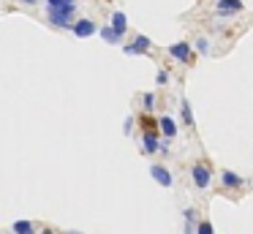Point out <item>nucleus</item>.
Listing matches in <instances>:
<instances>
[{
	"label": "nucleus",
	"mask_w": 253,
	"mask_h": 234,
	"mask_svg": "<svg viewBox=\"0 0 253 234\" xmlns=\"http://www.w3.org/2000/svg\"><path fill=\"white\" fill-rule=\"evenodd\" d=\"M74 14H77V3L74 0H46V19L57 30H71Z\"/></svg>",
	"instance_id": "f257e3e1"
},
{
	"label": "nucleus",
	"mask_w": 253,
	"mask_h": 234,
	"mask_svg": "<svg viewBox=\"0 0 253 234\" xmlns=\"http://www.w3.org/2000/svg\"><path fill=\"white\" fill-rule=\"evenodd\" d=\"M71 30H74V36H79V38H90V36L98 33V25H95L93 19H79L71 25Z\"/></svg>",
	"instance_id": "f03ea898"
},
{
	"label": "nucleus",
	"mask_w": 253,
	"mask_h": 234,
	"mask_svg": "<svg viewBox=\"0 0 253 234\" xmlns=\"http://www.w3.org/2000/svg\"><path fill=\"white\" fill-rule=\"evenodd\" d=\"M150 174H153V180H155V183H161L164 188H171V185H174L171 172H169V169H164V166H158V163H155V166H150Z\"/></svg>",
	"instance_id": "7ed1b4c3"
},
{
	"label": "nucleus",
	"mask_w": 253,
	"mask_h": 234,
	"mask_svg": "<svg viewBox=\"0 0 253 234\" xmlns=\"http://www.w3.org/2000/svg\"><path fill=\"white\" fill-rule=\"evenodd\" d=\"M215 11H218L220 16L240 14V11H242V0H218V5H215Z\"/></svg>",
	"instance_id": "20e7f679"
},
{
	"label": "nucleus",
	"mask_w": 253,
	"mask_h": 234,
	"mask_svg": "<svg viewBox=\"0 0 253 234\" xmlns=\"http://www.w3.org/2000/svg\"><path fill=\"white\" fill-rule=\"evenodd\" d=\"M147 49H150V38L147 36H136L126 49H123V52H126V54H144Z\"/></svg>",
	"instance_id": "39448f33"
},
{
	"label": "nucleus",
	"mask_w": 253,
	"mask_h": 234,
	"mask_svg": "<svg viewBox=\"0 0 253 234\" xmlns=\"http://www.w3.org/2000/svg\"><path fill=\"white\" fill-rule=\"evenodd\" d=\"M191 174H193V185H196V188H207V185H210V169L207 166L196 163Z\"/></svg>",
	"instance_id": "423d86ee"
},
{
	"label": "nucleus",
	"mask_w": 253,
	"mask_h": 234,
	"mask_svg": "<svg viewBox=\"0 0 253 234\" xmlns=\"http://www.w3.org/2000/svg\"><path fill=\"white\" fill-rule=\"evenodd\" d=\"M158 125H161V131H164V136H166V139H174V136H177V123H174L171 117L161 114V117H158Z\"/></svg>",
	"instance_id": "0eeeda50"
},
{
	"label": "nucleus",
	"mask_w": 253,
	"mask_h": 234,
	"mask_svg": "<svg viewBox=\"0 0 253 234\" xmlns=\"http://www.w3.org/2000/svg\"><path fill=\"white\" fill-rule=\"evenodd\" d=\"M169 54L177 60H182V63H188V60H191V47L180 41V44H174V47H169Z\"/></svg>",
	"instance_id": "6e6552de"
},
{
	"label": "nucleus",
	"mask_w": 253,
	"mask_h": 234,
	"mask_svg": "<svg viewBox=\"0 0 253 234\" xmlns=\"http://www.w3.org/2000/svg\"><path fill=\"white\" fill-rule=\"evenodd\" d=\"M142 144H144V152H158V134L155 131H144V139H142Z\"/></svg>",
	"instance_id": "1a4fd4ad"
},
{
	"label": "nucleus",
	"mask_w": 253,
	"mask_h": 234,
	"mask_svg": "<svg viewBox=\"0 0 253 234\" xmlns=\"http://www.w3.org/2000/svg\"><path fill=\"white\" fill-rule=\"evenodd\" d=\"M220 180H223L226 188H240V185H242V177H240V174H234V172H229V169L220 174Z\"/></svg>",
	"instance_id": "9d476101"
},
{
	"label": "nucleus",
	"mask_w": 253,
	"mask_h": 234,
	"mask_svg": "<svg viewBox=\"0 0 253 234\" xmlns=\"http://www.w3.org/2000/svg\"><path fill=\"white\" fill-rule=\"evenodd\" d=\"M112 30H117V33H120V36H123V33H126V14H123V11H115V14H112Z\"/></svg>",
	"instance_id": "9b49d317"
},
{
	"label": "nucleus",
	"mask_w": 253,
	"mask_h": 234,
	"mask_svg": "<svg viewBox=\"0 0 253 234\" xmlns=\"http://www.w3.org/2000/svg\"><path fill=\"white\" fill-rule=\"evenodd\" d=\"M101 36H104V41L106 44H120V33H117V30H112V27H104V30H101Z\"/></svg>",
	"instance_id": "f8f14e48"
},
{
	"label": "nucleus",
	"mask_w": 253,
	"mask_h": 234,
	"mask_svg": "<svg viewBox=\"0 0 253 234\" xmlns=\"http://www.w3.org/2000/svg\"><path fill=\"white\" fill-rule=\"evenodd\" d=\"M14 234H33L30 221H14Z\"/></svg>",
	"instance_id": "ddd939ff"
},
{
	"label": "nucleus",
	"mask_w": 253,
	"mask_h": 234,
	"mask_svg": "<svg viewBox=\"0 0 253 234\" xmlns=\"http://www.w3.org/2000/svg\"><path fill=\"white\" fill-rule=\"evenodd\" d=\"M182 120H185V125H193V114H191L188 101H182Z\"/></svg>",
	"instance_id": "4468645a"
},
{
	"label": "nucleus",
	"mask_w": 253,
	"mask_h": 234,
	"mask_svg": "<svg viewBox=\"0 0 253 234\" xmlns=\"http://www.w3.org/2000/svg\"><path fill=\"white\" fill-rule=\"evenodd\" d=\"M196 234H212V226H210V221H202V223H199Z\"/></svg>",
	"instance_id": "2eb2a0df"
},
{
	"label": "nucleus",
	"mask_w": 253,
	"mask_h": 234,
	"mask_svg": "<svg viewBox=\"0 0 253 234\" xmlns=\"http://www.w3.org/2000/svg\"><path fill=\"white\" fill-rule=\"evenodd\" d=\"M196 49H199L202 54H207V52H210V44H207V38H199V41H196Z\"/></svg>",
	"instance_id": "dca6fc26"
},
{
	"label": "nucleus",
	"mask_w": 253,
	"mask_h": 234,
	"mask_svg": "<svg viewBox=\"0 0 253 234\" xmlns=\"http://www.w3.org/2000/svg\"><path fill=\"white\" fill-rule=\"evenodd\" d=\"M153 103H155V95H153V93H147V95H144V109L150 112V109H153Z\"/></svg>",
	"instance_id": "f3484780"
},
{
	"label": "nucleus",
	"mask_w": 253,
	"mask_h": 234,
	"mask_svg": "<svg viewBox=\"0 0 253 234\" xmlns=\"http://www.w3.org/2000/svg\"><path fill=\"white\" fill-rule=\"evenodd\" d=\"M166 79H169V76H166V74H164V71H161V74H158V76H155V82H158V85H166Z\"/></svg>",
	"instance_id": "a211bd4d"
},
{
	"label": "nucleus",
	"mask_w": 253,
	"mask_h": 234,
	"mask_svg": "<svg viewBox=\"0 0 253 234\" xmlns=\"http://www.w3.org/2000/svg\"><path fill=\"white\" fill-rule=\"evenodd\" d=\"M131 128H133V117H128L126 120V134H131Z\"/></svg>",
	"instance_id": "6ab92c4d"
},
{
	"label": "nucleus",
	"mask_w": 253,
	"mask_h": 234,
	"mask_svg": "<svg viewBox=\"0 0 253 234\" xmlns=\"http://www.w3.org/2000/svg\"><path fill=\"white\" fill-rule=\"evenodd\" d=\"M19 3H22V5H39L41 0H19Z\"/></svg>",
	"instance_id": "aec40b11"
},
{
	"label": "nucleus",
	"mask_w": 253,
	"mask_h": 234,
	"mask_svg": "<svg viewBox=\"0 0 253 234\" xmlns=\"http://www.w3.org/2000/svg\"><path fill=\"white\" fill-rule=\"evenodd\" d=\"M44 234H55V232H52V229H46V232H44Z\"/></svg>",
	"instance_id": "412c9836"
},
{
	"label": "nucleus",
	"mask_w": 253,
	"mask_h": 234,
	"mask_svg": "<svg viewBox=\"0 0 253 234\" xmlns=\"http://www.w3.org/2000/svg\"><path fill=\"white\" fill-rule=\"evenodd\" d=\"M68 234H82V232H68Z\"/></svg>",
	"instance_id": "4be33fe9"
}]
</instances>
